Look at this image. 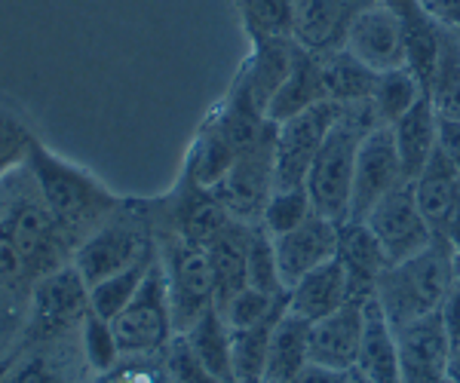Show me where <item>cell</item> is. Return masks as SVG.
<instances>
[{"label":"cell","instance_id":"41","mask_svg":"<svg viewBox=\"0 0 460 383\" xmlns=\"http://www.w3.org/2000/svg\"><path fill=\"white\" fill-rule=\"evenodd\" d=\"M166 374H169V383H221L209 368L199 362L184 335H175V341H169Z\"/></svg>","mask_w":460,"mask_h":383},{"label":"cell","instance_id":"26","mask_svg":"<svg viewBox=\"0 0 460 383\" xmlns=\"http://www.w3.org/2000/svg\"><path fill=\"white\" fill-rule=\"evenodd\" d=\"M411 187H414L418 209L424 212V218L436 231V237H442L445 224H448L460 205V172L451 166V160L442 151H436L424 172L411 181Z\"/></svg>","mask_w":460,"mask_h":383},{"label":"cell","instance_id":"16","mask_svg":"<svg viewBox=\"0 0 460 383\" xmlns=\"http://www.w3.org/2000/svg\"><path fill=\"white\" fill-rule=\"evenodd\" d=\"M338 227L341 224H335V221L314 212L295 231L283 233V237H273V242H277L279 279H283L286 289H292L310 270L323 267L332 257H338Z\"/></svg>","mask_w":460,"mask_h":383},{"label":"cell","instance_id":"24","mask_svg":"<svg viewBox=\"0 0 460 383\" xmlns=\"http://www.w3.org/2000/svg\"><path fill=\"white\" fill-rule=\"evenodd\" d=\"M356 371L366 383H402L396 328L390 326L377 300L366 304V331H362V347L356 356Z\"/></svg>","mask_w":460,"mask_h":383},{"label":"cell","instance_id":"19","mask_svg":"<svg viewBox=\"0 0 460 383\" xmlns=\"http://www.w3.org/2000/svg\"><path fill=\"white\" fill-rule=\"evenodd\" d=\"M366 331V307L344 304L319 322H310V362L353 371Z\"/></svg>","mask_w":460,"mask_h":383},{"label":"cell","instance_id":"49","mask_svg":"<svg viewBox=\"0 0 460 383\" xmlns=\"http://www.w3.org/2000/svg\"><path fill=\"white\" fill-rule=\"evenodd\" d=\"M448 380L460 383V341L451 344V356H448Z\"/></svg>","mask_w":460,"mask_h":383},{"label":"cell","instance_id":"47","mask_svg":"<svg viewBox=\"0 0 460 383\" xmlns=\"http://www.w3.org/2000/svg\"><path fill=\"white\" fill-rule=\"evenodd\" d=\"M16 300H25L28 304V298H22V294H16L10 289V285L4 283V279H0V328H4V316L13 310V307H16Z\"/></svg>","mask_w":460,"mask_h":383},{"label":"cell","instance_id":"33","mask_svg":"<svg viewBox=\"0 0 460 383\" xmlns=\"http://www.w3.org/2000/svg\"><path fill=\"white\" fill-rule=\"evenodd\" d=\"M157 252H160V248H157ZM157 252L147 255L145 261L132 264V267L120 270V274H114V276L102 279V283L89 285V310L99 313L102 319H108V322L114 319V316L120 313L132 298H136V292L142 289L147 270H151V264L157 261Z\"/></svg>","mask_w":460,"mask_h":383},{"label":"cell","instance_id":"37","mask_svg":"<svg viewBox=\"0 0 460 383\" xmlns=\"http://www.w3.org/2000/svg\"><path fill=\"white\" fill-rule=\"evenodd\" d=\"M310 215H314V203H310V194L304 184H298V187H277L261 212V224L270 237H283V233L304 224Z\"/></svg>","mask_w":460,"mask_h":383},{"label":"cell","instance_id":"12","mask_svg":"<svg viewBox=\"0 0 460 383\" xmlns=\"http://www.w3.org/2000/svg\"><path fill=\"white\" fill-rule=\"evenodd\" d=\"M366 224L372 227L377 242L384 246L390 264H399V261H405V257L420 255L424 248H429L439 239L433 227H429V221L424 218V212L418 209L411 181H405L402 187H396L390 196H384V200L368 212Z\"/></svg>","mask_w":460,"mask_h":383},{"label":"cell","instance_id":"23","mask_svg":"<svg viewBox=\"0 0 460 383\" xmlns=\"http://www.w3.org/2000/svg\"><path fill=\"white\" fill-rule=\"evenodd\" d=\"M393 142H396L399 160H402V172L408 181H414L433 160V153L439 151V114L429 95L418 101L402 120H396L390 126Z\"/></svg>","mask_w":460,"mask_h":383},{"label":"cell","instance_id":"39","mask_svg":"<svg viewBox=\"0 0 460 383\" xmlns=\"http://www.w3.org/2000/svg\"><path fill=\"white\" fill-rule=\"evenodd\" d=\"M249 285L267 294L288 292L283 285V279H279L277 242L264 231V224H252V231H249Z\"/></svg>","mask_w":460,"mask_h":383},{"label":"cell","instance_id":"14","mask_svg":"<svg viewBox=\"0 0 460 383\" xmlns=\"http://www.w3.org/2000/svg\"><path fill=\"white\" fill-rule=\"evenodd\" d=\"M396 347H399V365H402V383L448 380L451 337L442 322V313H429L399 326Z\"/></svg>","mask_w":460,"mask_h":383},{"label":"cell","instance_id":"20","mask_svg":"<svg viewBox=\"0 0 460 383\" xmlns=\"http://www.w3.org/2000/svg\"><path fill=\"white\" fill-rule=\"evenodd\" d=\"M230 212L218 203L212 190L199 187V184L184 178L181 194L169 205V231L178 233L181 239L194 242L206 248L230 224Z\"/></svg>","mask_w":460,"mask_h":383},{"label":"cell","instance_id":"40","mask_svg":"<svg viewBox=\"0 0 460 383\" xmlns=\"http://www.w3.org/2000/svg\"><path fill=\"white\" fill-rule=\"evenodd\" d=\"M34 132L16 110L0 105V178L13 175L28 163V153L34 147Z\"/></svg>","mask_w":460,"mask_h":383},{"label":"cell","instance_id":"50","mask_svg":"<svg viewBox=\"0 0 460 383\" xmlns=\"http://www.w3.org/2000/svg\"><path fill=\"white\" fill-rule=\"evenodd\" d=\"M451 289L460 292V248H451Z\"/></svg>","mask_w":460,"mask_h":383},{"label":"cell","instance_id":"30","mask_svg":"<svg viewBox=\"0 0 460 383\" xmlns=\"http://www.w3.org/2000/svg\"><path fill=\"white\" fill-rule=\"evenodd\" d=\"M190 350L197 353V359L203 362L221 383H236L234 378V362H230V326L218 310H206L199 319L184 331Z\"/></svg>","mask_w":460,"mask_h":383},{"label":"cell","instance_id":"25","mask_svg":"<svg viewBox=\"0 0 460 383\" xmlns=\"http://www.w3.org/2000/svg\"><path fill=\"white\" fill-rule=\"evenodd\" d=\"M319 101H329V90H325L323 77V58L298 47L295 49L292 74H288L286 83L279 86V92L267 105V120L277 126V123H286L288 117L301 114V110L314 108Z\"/></svg>","mask_w":460,"mask_h":383},{"label":"cell","instance_id":"2","mask_svg":"<svg viewBox=\"0 0 460 383\" xmlns=\"http://www.w3.org/2000/svg\"><path fill=\"white\" fill-rule=\"evenodd\" d=\"M28 169H31L34 184L40 190L47 209L53 212V218L62 224V231L68 233V239L77 248L123 203L99 178H93L86 169L56 157L40 142H34L31 153H28Z\"/></svg>","mask_w":460,"mask_h":383},{"label":"cell","instance_id":"18","mask_svg":"<svg viewBox=\"0 0 460 383\" xmlns=\"http://www.w3.org/2000/svg\"><path fill=\"white\" fill-rule=\"evenodd\" d=\"M295 49H298V43H295L292 37L252 40V56L246 58V65H243L234 90L240 95H246L264 117H267V105L273 101V95L279 92V86H283L286 77L292 74Z\"/></svg>","mask_w":460,"mask_h":383},{"label":"cell","instance_id":"35","mask_svg":"<svg viewBox=\"0 0 460 383\" xmlns=\"http://www.w3.org/2000/svg\"><path fill=\"white\" fill-rule=\"evenodd\" d=\"M243 28L252 40L264 37H292L295 0H236Z\"/></svg>","mask_w":460,"mask_h":383},{"label":"cell","instance_id":"15","mask_svg":"<svg viewBox=\"0 0 460 383\" xmlns=\"http://www.w3.org/2000/svg\"><path fill=\"white\" fill-rule=\"evenodd\" d=\"M372 4L377 0H295L292 40L314 56L338 53L356 16Z\"/></svg>","mask_w":460,"mask_h":383},{"label":"cell","instance_id":"45","mask_svg":"<svg viewBox=\"0 0 460 383\" xmlns=\"http://www.w3.org/2000/svg\"><path fill=\"white\" fill-rule=\"evenodd\" d=\"M439 151L451 160V166L460 172V120L439 117Z\"/></svg>","mask_w":460,"mask_h":383},{"label":"cell","instance_id":"43","mask_svg":"<svg viewBox=\"0 0 460 383\" xmlns=\"http://www.w3.org/2000/svg\"><path fill=\"white\" fill-rule=\"evenodd\" d=\"M418 6L436 25L460 34V0H418Z\"/></svg>","mask_w":460,"mask_h":383},{"label":"cell","instance_id":"5","mask_svg":"<svg viewBox=\"0 0 460 383\" xmlns=\"http://www.w3.org/2000/svg\"><path fill=\"white\" fill-rule=\"evenodd\" d=\"M145 209V203H120L99 231L80 242V248L74 252V267L80 270L86 285L102 283L157 252V239Z\"/></svg>","mask_w":460,"mask_h":383},{"label":"cell","instance_id":"21","mask_svg":"<svg viewBox=\"0 0 460 383\" xmlns=\"http://www.w3.org/2000/svg\"><path fill=\"white\" fill-rule=\"evenodd\" d=\"M249 231L252 224L230 221L206 246L215 283V310H225L227 300L249 285Z\"/></svg>","mask_w":460,"mask_h":383},{"label":"cell","instance_id":"36","mask_svg":"<svg viewBox=\"0 0 460 383\" xmlns=\"http://www.w3.org/2000/svg\"><path fill=\"white\" fill-rule=\"evenodd\" d=\"M286 307H288V292L267 294L261 289L246 285V289L240 294H234L225 310H218V313L225 316L230 331H236V328H252V326H261V322L277 319V316L286 313Z\"/></svg>","mask_w":460,"mask_h":383},{"label":"cell","instance_id":"11","mask_svg":"<svg viewBox=\"0 0 460 383\" xmlns=\"http://www.w3.org/2000/svg\"><path fill=\"white\" fill-rule=\"evenodd\" d=\"M408 178L402 172L396 142L390 126H375L362 135L359 153H356L353 172V196H350V221H366L384 196L402 187Z\"/></svg>","mask_w":460,"mask_h":383},{"label":"cell","instance_id":"42","mask_svg":"<svg viewBox=\"0 0 460 383\" xmlns=\"http://www.w3.org/2000/svg\"><path fill=\"white\" fill-rule=\"evenodd\" d=\"M0 383H68L62 368L49 362L43 353H31V356L19 359L13 368H6Z\"/></svg>","mask_w":460,"mask_h":383},{"label":"cell","instance_id":"27","mask_svg":"<svg viewBox=\"0 0 460 383\" xmlns=\"http://www.w3.org/2000/svg\"><path fill=\"white\" fill-rule=\"evenodd\" d=\"M307 362H310V322L286 310L273 322L270 331L264 383H292Z\"/></svg>","mask_w":460,"mask_h":383},{"label":"cell","instance_id":"13","mask_svg":"<svg viewBox=\"0 0 460 383\" xmlns=\"http://www.w3.org/2000/svg\"><path fill=\"white\" fill-rule=\"evenodd\" d=\"M344 49L372 71H396L408 65L405 49V25L402 16L390 4L377 0L368 10H362L347 31Z\"/></svg>","mask_w":460,"mask_h":383},{"label":"cell","instance_id":"3","mask_svg":"<svg viewBox=\"0 0 460 383\" xmlns=\"http://www.w3.org/2000/svg\"><path fill=\"white\" fill-rule=\"evenodd\" d=\"M451 294V246L436 239L420 255L390 264L387 274L377 279L375 300L393 328L414 322L420 316L439 313Z\"/></svg>","mask_w":460,"mask_h":383},{"label":"cell","instance_id":"48","mask_svg":"<svg viewBox=\"0 0 460 383\" xmlns=\"http://www.w3.org/2000/svg\"><path fill=\"white\" fill-rule=\"evenodd\" d=\"M439 239L448 242L451 248H460V205H457L455 215H451L448 224H445V231H442V237H439Z\"/></svg>","mask_w":460,"mask_h":383},{"label":"cell","instance_id":"17","mask_svg":"<svg viewBox=\"0 0 460 383\" xmlns=\"http://www.w3.org/2000/svg\"><path fill=\"white\" fill-rule=\"evenodd\" d=\"M338 261L347 270L350 300L366 307L375 300L377 279L387 274L390 257L366 221H344L338 227Z\"/></svg>","mask_w":460,"mask_h":383},{"label":"cell","instance_id":"44","mask_svg":"<svg viewBox=\"0 0 460 383\" xmlns=\"http://www.w3.org/2000/svg\"><path fill=\"white\" fill-rule=\"evenodd\" d=\"M350 378H353V371H341V368L307 362L292 383H350Z\"/></svg>","mask_w":460,"mask_h":383},{"label":"cell","instance_id":"34","mask_svg":"<svg viewBox=\"0 0 460 383\" xmlns=\"http://www.w3.org/2000/svg\"><path fill=\"white\" fill-rule=\"evenodd\" d=\"M277 319L230 331V362H234L236 383H264L267 347H270V331Z\"/></svg>","mask_w":460,"mask_h":383},{"label":"cell","instance_id":"6","mask_svg":"<svg viewBox=\"0 0 460 383\" xmlns=\"http://www.w3.org/2000/svg\"><path fill=\"white\" fill-rule=\"evenodd\" d=\"M160 261L166 270L169 304H172L175 335H184L206 310L215 307V283L206 248L166 231L160 237Z\"/></svg>","mask_w":460,"mask_h":383},{"label":"cell","instance_id":"8","mask_svg":"<svg viewBox=\"0 0 460 383\" xmlns=\"http://www.w3.org/2000/svg\"><path fill=\"white\" fill-rule=\"evenodd\" d=\"M344 108L338 101H319V105L277 123L273 132V175L277 187H298L307 181L319 147L329 138L332 126L341 120Z\"/></svg>","mask_w":460,"mask_h":383},{"label":"cell","instance_id":"4","mask_svg":"<svg viewBox=\"0 0 460 383\" xmlns=\"http://www.w3.org/2000/svg\"><path fill=\"white\" fill-rule=\"evenodd\" d=\"M372 108H344L341 120L332 126L329 138L319 147L314 166L307 172V187L314 212L335 224L350 221V196H353V172H356V153H359L362 135L375 129Z\"/></svg>","mask_w":460,"mask_h":383},{"label":"cell","instance_id":"9","mask_svg":"<svg viewBox=\"0 0 460 383\" xmlns=\"http://www.w3.org/2000/svg\"><path fill=\"white\" fill-rule=\"evenodd\" d=\"M273 126L258 144L243 151L230 172L212 187L218 203L230 212L234 221L243 224H261V212L270 194L277 190V175H273Z\"/></svg>","mask_w":460,"mask_h":383},{"label":"cell","instance_id":"32","mask_svg":"<svg viewBox=\"0 0 460 383\" xmlns=\"http://www.w3.org/2000/svg\"><path fill=\"white\" fill-rule=\"evenodd\" d=\"M429 99H433L439 117L460 120V37L457 31H448V28H442L439 58H436Z\"/></svg>","mask_w":460,"mask_h":383},{"label":"cell","instance_id":"22","mask_svg":"<svg viewBox=\"0 0 460 383\" xmlns=\"http://www.w3.org/2000/svg\"><path fill=\"white\" fill-rule=\"evenodd\" d=\"M344 304H350V285H347V270L338 257H332L329 264L310 270L307 276L288 289V313L301 316L307 322H319L325 316L341 310Z\"/></svg>","mask_w":460,"mask_h":383},{"label":"cell","instance_id":"54","mask_svg":"<svg viewBox=\"0 0 460 383\" xmlns=\"http://www.w3.org/2000/svg\"><path fill=\"white\" fill-rule=\"evenodd\" d=\"M457 37H460V34H457Z\"/></svg>","mask_w":460,"mask_h":383},{"label":"cell","instance_id":"51","mask_svg":"<svg viewBox=\"0 0 460 383\" xmlns=\"http://www.w3.org/2000/svg\"><path fill=\"white\" fill-rule=\"evenodd\" d=\"M384 4H390L399 16H405L408 10H414V6H418V0H384Z\"/></svg>","mask_w":460,"mask_h":383},{"label":"cell","instance_id":"7","mask_svg":"<svg viewBox=\"0 0 460 383\" xmlns=\"http://www.w3.org/2000/svg\"><path fill=\"white\" fill-rule=\"evenodd\" d=\"M111 326H114L123 356H147V353L169 347V341L175 337V322H172V304H169V285H166V270H163L160 252L157 261L147 270L142 289L111 319Z\"/></svg>","mask_w":460,"mask_h":383},{"label":"cell","instance_id":"29","mask_svg":"<svg viewBox=\"0 0 460 383\" xmlns=\"http://www.w3.org/2000/svg\"><path fill=\"white\" fill-rule=\"evenodd\" d=\"M236 157H240V153L234 151V144H230L225 135H221V129L215 126L212 120H206V126L199 129V135L194 138V147H190V153H188L184 178L212 190L215 184L230 172Z\"/></svg>","mask_w":460,"mask_h":383},{"label":"cell","instance_id":"53","mask_svg":"<svg viewBox=\"0 0 460 383\" xmlns=\"http://www.w3.org/2000/svg\"><path fill=\"white\" fill-rule=\"evenodd\" d=\"M350 383H366V380L359 378V371H356V368H353V378H350Z\"/></svg>","mask_w":460,"mask_h":383},{"label":"cell","instance_id":"46","mask_svg":"<svg viewBox=\"0 0 460 383\" xmlns=\"http://www.w3.org/2000/svg\"><path fill=\"white\" fill-rule=\"evenodd\" d=\"M442 322H445V328H448V337H451V344L460 341V292L457 289H451V294L445 298V304H442Z\"/></svg>","mask_w":460,"mask_h":383},{"label":"cell","instance_id":"1","mask_svg":"<svg viewBox=\"0 0 460 383\" xmlns=\"http://www.w3.org/2000/svg\"><path fill=\"white\" fill-rule=\"evenodd\" d=\"M0 181V279L31 300L37 279L71 264L77 246L47 209L28 163Z\"/></svg>","mask_w":460,"mask_h":383},{"label":"cell","instance_id":"38","mask_svg":"<svg viewBox=\"0 0 460 383\" xmlns=\"http://www.w3.org/2000/svg\"><path fill=\"white\" fill-rule=\"evenodd\" d=\"M80 347H84L86 365L99 374L114 371L123 356L120 344H117V335H114V326L93 310H89L84 316V322H80Z\"/></svg>","mask_w":460,"mask_h":383},{"label":"cell","instance_id":"31","mask_svg":"<svg viewBox=\"0 0 460 383\" xmlns=\"http://www.w3.org/2000/svg\"><path fill=\"white\" fill-rule=\"evenodd\" d=\"M424 86H420L418 74L411 68H396V71H384L377 74V86L372 95V114L377 126H393L396 120L418 105L424 99Z\"/></svg>","mask_w":460,"mask_h":383},{"label":"cell","instance_id":"28","mask_svg":"<svg viewBox=\"0 0 460 383\" xmlns=\"http://www.w3.org/2000/svg\"><path fill=\"white\" fill-rule=\"evenodd\" d=\"M323 58V77L325 90H329V101H338L341 108H372V95L377 86V71L368 65H362L359 58H353L347 49L338 53L319 56Z\"/></svg>","mask_w":460,"mask_h":383},{"label":"cell","instance_id":"10","mask_svg":"<svg viewBox=\"0 0 460 383\" xmlns=\"http://www.w3.org/2000/svg\"><path fill=\"white\" fill-rule=\"evenodd\" d=\"M86 313L89 285L74 267V261L34 283L31 300H28V319H31L34 337L53 341V337L68 335L71 328H80Z\"/></svg>","mask_w":460,"mask_h":383},{"label":"cell","instance_id":"52","mask_svg":"<svg viewBox=\"0 0 460 383\" xmlns=\"http://www.w3.org/2000/svg\"><path fill=\"white\" fill-rule=\"evenodd\" d=\"M105 383H147V378H142V374H126V378H111V380H105Z\"/></svg>","mask_w":460,"mask_h":383}]
</instances>
